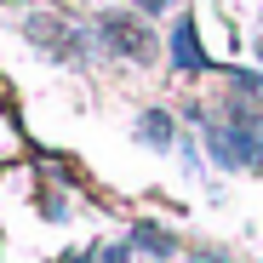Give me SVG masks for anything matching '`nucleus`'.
Returning a JSON list of instances; mask_svg holds the SVG:
<instances>
[{
    "instance_id": "obj_1",
    "label": "nucleus",
    "mask_w": 263,
    "mask_h": 263,
    "mask_svg": "<svg viewBox=\"0 0 263 263\" xmlns=\"http://www.w3.org/2000/svg\"><path fill=\"white\" fill-rule=\"evenodd\" d=\"M98 40H103V46H115L120 58H132V63H149V58H155V34H149L138 17H120V12L98 17Z\"/></svg>"
},
{
    "instance_id": "obj_2",
    "label": "nucleus",
    "mask_w": 263,
    "mask_h": 263,
    "mask_svg": "<svg viewBox=\"0 0 263 263\" xmlns=\"http://www.w3.org/2000/svg\"><path fill=\"white\" fill-rule=\"evenodd\" d=\"M172 63H178L183 74H200V69H212L206 63V52H200V34H195V23L183 17L178 29H172Z\"/></svg>"
},
{
    "instance_id": "obj_3",
    "label": "nucleus",
    "mask_w": 263,
    "mask_h": 263,
    "mask_svg": "<svg viewBox=\"0 0 263 263\" xmlns=\"http://www.w3.org/2000/svg\"><path fill=\"white\" fill-rule=\"evenodd\" d=\"M132 246H149L155 257H172V252H178V240H172L160 223H138V229H132Z\"/></svg>"
},
{
    "instance_id": "obj_4",
    "label": "nucleus",
    "mask_w": 263,
    "mask_h": 263,
    "mask_svg": "<svg viewBox=\"0 0 263 263\" xmlns=\"http://www.w3.org/2000/svg\"><path fill=\"white\" fill-rule=\"evenodd\" d=\"M138 138H149L155 149H166V143H172V115H160V109H149V115L138 120Z\"/></svg>"
},
{
    "instance_id": "obj_5",
    "label": "nucleus",
    "mask_w": 263,
    "mask_h": 263,
    "mask_svg": "<svg viewBox=\"0 0 263 263\" xmlns=\"http://www.w3.org/2000/svg\"><path fill=\"white\" fill-rule=\"evenodd\" d=\"M103 263H132V252L126 246H103Z\"/></svg>"
},
{
    "instance_id": "obj_6",
    "label": "nucleus",
    "mask_w": 263,
    "mask_h": 263,
    "mask_svg": "<svg viewBox=\"0 0 263 263\" xmlns=\"http://www.w3.org/2000/svg\"><path fill=\"white\" fill-rule=\"evenodd\" d=\"M132 6H138V12H166L172 0H132Z\"/></svg>"
},
{
    "instance_id": "obj_7",
    "label": "nucleus",
    "mask_w": 263,
    "mask_h": 263,
    "mask_svg": "<svg viewBox=\"0 0 263 263\" xmlns=\"http://www.w3.org/2000/svg\"><path fill=\"white\" fill-rule=\"evenodd\" d=\"M189 263H223V257H189Z\"/></svg>"
}]
</instances>
